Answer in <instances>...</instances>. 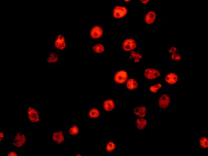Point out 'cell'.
<instances>
[{
    "instance_id": "6da1fadb",
    "label": "cell",
    "mask_w": 208,
    "mask_h": 156,
    "mask_svg": "<svg viewBox=\"0 0 208 156\" xmlns=\"http://www.w3.org/2000/svg\"><path fill=\"white\" fill-rule=\"evenodd\" d=\"M128 14V9L122 6L114 7L112 11V18L114 19H122Z\"/></svg>"
},
{
    "instance_id": "7a4b0ae2",
    "label": "cell",
    "mask_w": 208,
    "mask_h": 156,
    "mask_svg": "<svg viewBox=\"0 0 208 156\" xmlns=\"http://www.w3.org/2000/svg\"><path fill=\"white\" fill-rule=\"evenodd\" d=\"M11 143L15 147L20 148L26 144V137L22 133H18L15 136L12 137Z\"/></svg>"
},
{
    "instance_id": "3957f363",
    "label": "cell",
    "mask_w": 208,
    "mask_h": 156,
    "mask_svg": "<svg viewBox=\"0 0 208 156\" xmlns=\"http://www.w3.org/2000/svg\"><path fill=\"white\" fill-rule=\"evenodd\" d=\"M113 80L116 83L123 84L128 80V73L125 70H119L114 75Z\"/></svg>"
},
{
    "instance_id": "277c9868",
    "label": "cell",
    "mask_w": 208,
    "mask_h": 156,
    "mask_svg": "<svg viewBox=\"0 0 208 156\" xmlns=\"http://www.w3.org/2000/svg\"><path fill=\"white\" fill-rule=\"evenodd\" d=\"M160 72L156 69L148 68L144 71V76L149 80H155L160 76Z\"/></svg>"
},
{
    "instance_id": "5b68a950",
    "label": "cell",
    "mask_w": 208,
    "mask_h": 156,
    "mask_svg": "<svg viewBox=\"0 0 208 156\" xmlns=\"http://www.w3.org/2000/svg\"><path fill=\"white\" fill-rule=\"evenodd\" d=\"M122 47L124 51L126 52L133 51L137 47V44L133 39H126L124 41L122 45Z\"/></svg>"
},
{
    "instance_id": "8992f818",
    "label": "cell",
    "mask_w": 208,
    "mask_h": 156,
    "mask_svg": "<svg viewBox=\"0 0 208 156\" xmlns=\"http://www.w3.org/2000/svg\"><path fill=\"white\" fill-rule=\"evenodd\" d=\"M28 116L30 122L35 123L39 122L40 115L39 112L34 108L29 107L28 108Z\"/></svg>"
},
{
    "instance_id": "52a82bcc",
    "label": "cell",
    "mask_w": 208,
    "mask_h": 156,
    "mask_svg": "<svg viewBox=\"0 0 208 156\" xmlns=\"http://www.w3.org/2000/svg\"><path fill=\"white\" fill-rule=\"evenodd\" d=\"M54 46L58 49L62 50L66 48V42L64 36L62 34L57 35L56 38L54 41Z\"/></svg>"
},
{
    "instance_id": "ba28073f",
    "label": "cell",
    "mask_w": 208,
    "mask_h": 156,
    "mask_svg": "<svg viewBox=\"0 0 208 156\" xmlns=\"http://www.w3.org/2000/svg\"><path fill=\"white\" fill-rule=\"evenodd\" d=\"M103 35V29L100 26L95 25L90 30V36L93 39H99Z\"/></svg>"
},
{
    "instance_id": "9c48e42d",
    "label": "cell",
    "mask_w": 208,
    "mask_h": 156,
    "mask_svg": "<svg viewBox=\"0 0 208 156\" xmlns=\"http://www.w3.org/2000/svg\"><path fill=\"white\" fill-rule=\"evenodd\" d=\"M171 102V99L169 96L167 94L162 95L158 101V104H159L160 108L161 109H166V108L169 105Z\"/></svg>"
},
{
    "instance_id": "30bf717a",
    "label": "cell",
    "mask_w": 208,
    "mask_h": 156,
    "mask_svg": "<svg viewBox=\"0 0 208 156\" xmlns=\"http://www.w3.org/2000/svg\"><path fill=\"white\" fill-rule=\"evenodd\" d=\"M64 139V135L62 131H55L52 135V141L58 144L63 142Z\"/></svg>"
},
{
    "instance_id": "8fae6325",
    "label": "cell",
    "mask_w": 208,
    "mask_h": 156,
    "mask_svg": "<svg viewBox=\"0 0 208 156\" xmlns=\"http://www.w3.org/2000/svg\"><path fill=\"white\" fill-rule=\"evenodd\" d=\"M178 81V76L176 73H169L165 77V81L168 85H175Z\"/></svg>"
},
{
    "instance_id": "7c38bea8",
    "label": "cell",
    "mask_w": 208,
    "mask_h": 156,
    "mask_svg": "<svg viewBox=\"0 0 208 156\" xmlns=\"http://www.w3.org/2000/svg\"><path fill=\"white\" fill-rule=\"evenodd\" d=\"M156 15L155 12L154 11H149L145 15V22L148 24H151L155 22L156 20Z\"/></svg>"
},
{
    "instance_id": "4fadbf2b",
    "label": "cell",
    "mask_w": 208,
    "mask_h": 156,
    "mask_svg": "<svg viewBox=\"0 0 208 156\" xmlns=\"http://www.w3.org/2000/svg\"><path fill=\"white\" fill-rule=\"evenodd\" d=\"M146 106H140V107L135 108L134 109V113L139 117H145L146 114Z\"/></svg>"
},
{
    "instance_id": "5bb4252c",
    "label": "cell",
    "mask_w": 208,
    "mask_h": 156,
    "mask_svg": "<svg viewBox=\"0 0 208 156\" xmlns=\"http://www.w3.org/2000/svg\"><path fill=\"white\" fill-rule=\"evenodd\" d=\"M115 105H114V102L112 99H108L104 101L103 103V108L107 112H110L114 110Z\"/></svg>"
},
{
    "instance_id": "9a60e30c",
    "label": "cell",
    "mask_w": 208,
    "mask_h": 156,
    "mask_svg": "<svg viewBox=\"0 0 208 156\" xmlns=\"http://www.w3.org/2000/svg\"><path fill=\"white\" fill-rule=\"evenodd\" d=\"M138 87V83L133 78H130L126 81V87L129 90H134Z\"/></svg>"
},
{
    "instance_id": "2e32d148",
    "label": "cell",
    "mask_w": 208,
    "mask_h": 156,
    "mask_svg": "<svg viewBox=\"0 0 208 156\" xmlns=\"http://www.w3.org/2000/svg\"><path fill=\"white\" fill-rule=\"evenodd\" d=\"M135 122H136L137 128H138L139 130H143V129H144L147 124V120L145 119L144 118L141 117L137 119Z\"/></svg>"
},
{
    "instance_id": "e0dca14e",
    "label": "cell",
    "mask_w": 208,
    "mask_h": 156,
    "mask_svg": "<svg viewBox=\"0 0 208 156\" xmlns=\"http://www.w3.org/2000/svg\"><path fill=\"white\" fill-rule=\"evenodd\" d=\"M130 58L134 60V62H139L143 59V56L140 53H137L135 51H132L130 53Z\"/></svg>"
},
{
    "instance_id": "ac0fdd59",
    "label": "cell",
    "mask_w": 208,
    "mask_h": 156,
    "mask_svg": "<svg viewBox=\"0 0 208 156\" xmlns=\"http://www.w3.org/2000/svg\"><path fill=\"white\" fill-rule=\"evenodd\" d=\"M92 48L93 51L97 53H103L104 52V50H105L104 46L101 43H99L94 46H92Z\"/></svg>"
},
{
    "instance_id": "d6986e66",
    "label": "cell",
    "mask_w": 208,
    "mask_h": 156,
    "mask_svg": "<svg viewBox=\"0 0 208 156\" xmlns=\"http://www.w3.org/2000/svg\"><path fill=\"white\" fill-rule=\"evenodd\" d=\"M100 115V112L97 108H92L89 112V116L90 119H97Z\"/></svg>"
},
{
    "instance_id": "ffe728a7",
    "label": "cell",
    "mask_w": 208,
    "mask_h": 156,
    "mask_svg": "<svg viewBox=\"0 0 208 156\" xmlns=\"http://www.w3.org/2000/svg\"><path fill=\"white\" fill-rule=\"evenodd\" d=\"M200 146H201V149H207L208 147V139L207 136L201 137L200 138Z\"/></svg>"
},
{
    "instance_id": "44dd1931",
    "label": "cell",
    "mask_w": 208,
    "mask_h": 156,
    "mask_svg": "<svg viewBox=\"0 0 208 156\" xmlns=\"http://www.w3.org/2000/svg\"><path fill=\"white\" fill-rule=\"evenodd\" d=\"M58 59H59V58H58V56L56 55V53H52L50 54L49 56V57L47 58V61L49 63H56V62H58Z\"/></svg>"
},
{
    "instance_id": "7402d4cb",
    "label": "cell",
    "mask_w": 208,
    "mask_h": 156,
    "mask_svg": "<svg viewBox=\"0 0 208 156\" xmlns=\"http://www.w3.org/2000/svg\"><path fill=\"white\" fill-rule=\"evenodd\" d=\"M116 149V145L113 141H110L107 144V146H106V151L108 153H111L114 151V149Z\"/></svg>"
},
{
    "instance_id": "603a6c76",
    "label": "cell",
    "mask_w": 208,
    "mask_h": 156,
    "mask_svg": "<svg viewBox=\"0 0 208 156\" xmlns=\"http://www.w3.org/2000/svg\"><path fill=\"white\" fill-rule=\"evenodd\" d=\"M79 132V129L78 128V126H76V125H74V126H71L70 130H69V134L70 135H76L78 134Z\"/></svg>"
},
{
    "instance_id": "cb8c5ba5",
    "label": "cell",
    "mask_w": 208,
    "mask_h": 156,
    "mask_svg": "<svg viewBox=\"0 0 208 156\" xmlns=\"http://www.w3.org/2000/svg\"><path fill=\"white\" fill-rule=\"evenodd\" d=\"M162 87V84L161 83H157L156 85H152V86L150 87L149 88V91L151 92V93L155 94L159 90V89Z\"/></svg>"
},
{
    "instance_id": "d4e9b609",
    "label": "cell",
    "mask_w": 208,
    "mask_h": 156,
    "mask_svg": "<svg viewBox=\"0 0 208 156\" xmlns=\"http://www.w3.org/2000/svg\"><path fill=\"white\" fill-rule=\"evenodd\" d=\"M171 59L173 60H180L182 59V56L178 53H174L171 55Z\"/></svg>"
},
{
    "instance_id": "484cf974",
    "label": "cell",
    "mask_w": 208,
    "mask_h": 156,
    "mask_svg": "<svg viewBox=\"0 0 208 156\" xmlns=\"http://www.w3.org/2000/svg\"><path fill=\"white\" fill-rule=\"evenodd\" d=\"M177 50H178V48H177L176 46L172 45V46H171L170 48H168V53H172L173 54V53H176Z\"/></svg>"
},
{
    "instance_id": "4316f807",
    "label": "cell",
    "mask_w": 208,
    "mask_h": 156,
    "mask_svg": "<svg viewBox=\"0 0 208 156\" xmlns=\"http://www.w3.org/2000/svg\"><path fill=\"white\" fill-rule=\"evenodd\" d=\"M6 155H8V156H16L17 155V153H15V152H14V151H8L7 153H6Z\"/></svg>"
},
{
    "instance_id": "83f0119b",
    "label": "cell",
    "mask_w": 208,
    "mask_h": 156,
    "mask_svg": "<svg viewBox=\"0 0 208 156\" xmlns=\"http://www.w3.org/2000/svg\"><path fill=\"white\" fill-rule=\"evenodd\" d=\"M139 3L142 4H148L150 3V1H149V0H140Z\"/></svg>"
},
{
    "instance_id": "f1b7e54d",
    "label": "cell",
    "mask_w": 208,
    "mask_h": 156,
    "mask_svg": "<svg viewBox=\"0 0 208 156\" xmlns=\"http://www.w3.org/2000/svg\"><path fill=\"white\" fill-rule=\"evenodd\" d=\"M4 137H5V135H4V133L1 130V132H0V140H3Z\"/></svg>"
},
{
    "instance_id": "f546056e",
    "label": "cell",
    "mask_w": 208,
    "mask_h": 156,
    "mask_svg": "<svg viewBox=\"0 0 208 156\" xmlns=\"http://www.w3.org/2000/svg\"><path fill=\"white\" fill-rule=\"evenodd\" d=\"M124 2H125V3H128V4H132L133 1H131V0H124Z\"/></svg>"
}]
</instances>
